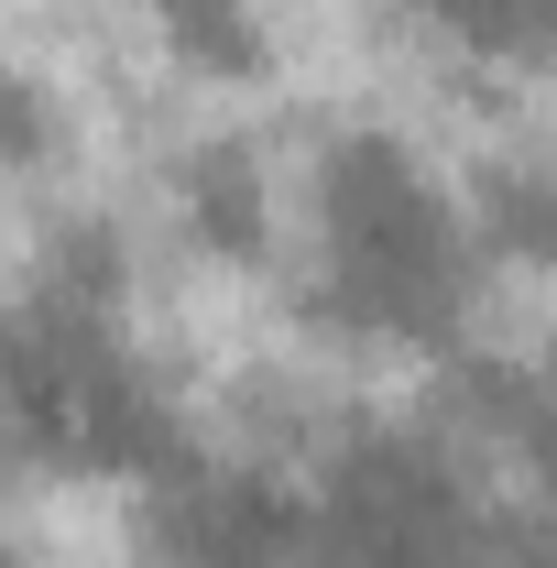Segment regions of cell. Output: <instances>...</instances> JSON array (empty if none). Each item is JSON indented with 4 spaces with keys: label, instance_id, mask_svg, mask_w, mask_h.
I'll list each match as a JSON object with an SVG mask.
<instances>
[{
    "label": "cell",
    "instance_id": "1",
    "mask_svg": "<svg viewBox=\"0 0 557 568\" xmlns=\"http://www.w3.org/2000/svg\"><path fill=\"white\" fill-rule=\"evenodd\" d=\"M274 230H284V186L274 164L252 153V142H186L175 153V241L198 252V263H230V274H263L274 263Z\"/></svg>",
    "mask_w": 557,
    "mask_h": 568
},
{
    "label": "cell",
    "instance_id": "2",
    "mask_svg": "<svg viewBox=\"0 0 557 568\" xmlns=\"http://www.w3.org/2000/svg\"><path fill=\"white\" fill-rule=\"evenodd\" d=\"M153 44L175 55V77H209V88H252L274 67V22L263 0H142Z\"/></svg>",
    "mask_w": 557,
    "mask_h": 568
}]
</instances>
